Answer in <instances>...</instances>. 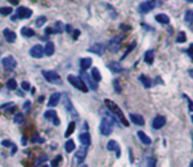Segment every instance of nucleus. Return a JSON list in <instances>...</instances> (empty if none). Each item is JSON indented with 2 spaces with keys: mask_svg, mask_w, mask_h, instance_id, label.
Listing matches in <instances>:
<instances>
[{
  "mask_svg": "<svg viewBox=\"0 0 193 167\" xmlns=\"http://www.w3.org/2000/svg\"><path fill=\"white\" fill-rule=\"evenodd\" d=\"M156 6V3H155V0H147V2H143L139 4V12L141 13H148V12H151L152 9L155 8Z\"/></svg>",
  "mask_w": 193,
  "mask_h": 167,
  "instance_id": "nucleus-5",
  "label": "nucleus"
},
{
  "mask_svg": "<svg viewBox=\"0 0 193 167\" xmlns=\"http://www.w3.org/2000/svg\"><path fill=\"white\" fill-rule=\"evenodd\" d=\"M42 75L45 76V79L50 83H55V84H60V76L58 75V72L55 71H42Z\"/></svg>",
  "mask_w": 193,
  "mask_h": 167,
  "instance_id": "nucleus-4",
  "label": "nucleus"
},
{
  "mask_svg": "<svg viewBox=\"0 0 193 167\" xmlns=\"http://www.w3.org/2000/svg\"><path fill=\"white\" fill-rule=\"evenodd\" d=\"M7 88L9 90V91L17 88V83H16V80L13 78L12 79H8V80H7Z\"/></svg>",
  "mask_w": 193,
  "mask_h": 167,
  "instance_id": "nucleus-33",
  "label": "nucleus"
},
{
  "mask_svg": "<svg viewBox=\"0 0 193 167\" xmlns=\"http://www.w3.org/2000/svg\"><path fill=\"white\" fill-rule=\"evenodd\" d=\"M64 149H66L67 153H72L74 150H75V142H74L72 139H68V141L64 143Z\"/></svg>",
  "mask_w": 193,
  "mask_h": 167,
  "instance_id": "nucleus-28",
  "label": "nucleus"
},
{
  "mask_svg": "<svg viewBox=\"0 0 193 167\" xmlns=\"http://www.w3.org/2000/svg\"><path fill=\"white\" fill-rule=\"evenodd\" d=\"M191 167H193V162H192V163H191Z\"/></svg>",
  "mask_w": 193,
  "mask_h": 167,
  "instance_id": "nucleus-56",
  "label": "nucleus"
},
{
  "mask_svg": "<svg viewBox=\"0 0 193 167\" xmlns=\"http://www.w3.org/2000/svg\"><path fill=\"white\" fill-rule=\"evenodd\" d=\"M92 65V59L91 58H82L80 59V69L82 71H86L87 69H89Z\"/></svg>",
  "mask_w": 193,
  "mask_h": 167,
  "instance_id": "nucleus-23",
  "label": "nucleus"
},
{
  "mask_svg": "<svg viewBox=\"0 0 193 167\" xmlns=\"http://www.w3.org/2000/svg\"><path fill=\"white\" fill-rule=\"evenodd\" d=\"M184 20H185L188 24L193 23V11L192 9H188L185 13H184Z\"/></svg>",
  "mask_w": 193,
  "mask_h": 167,
  "instance_id": "nucleus-32",
  "label": "nucleus"
},
{
  "mask_svg": "<svg viewBox=\"0 0 193 167\" xmlns=\"http://www.w3.org/2000/svg\"><path fill=\"white\" fill-rule=\"evenodd\" d=\"M113 87H115V91L117 92V94H120V92L122 91L121 86H120V80H118V79H115V80H113Z\"/></svg>",
  "mask_w": 193,
  "mask_h": 167,
  "instance_id": "nucleus-39",
  "label": "nucleus"
},
{
  "mask_svg": "<svg viewBox=\"0 0 193 167\" xmlns=\"http://www.w3.org/2000/svg\"><path fill=\"white\" fill-rule=\"evenodd\" d=\"M185 2H188V3H193V0H185Z\"/></svg>",
  "mask_w": 193,
  "mask_h": 167,
  "instance_id": "nucleus-53",
  "label": "nucleus"
},
{
  "mask_svg": "<svg viewBox=\"0 0 193 167\" xmlns=\"http://www.w3.org/2000/svg\"><path fill=\"white\" fill-rule=\"evenodd\" d=\"M46 161H47V157H46V155H41V157H39V159L37 161L36 165H37V166H41L42 163H45Z\"/></svg>",
  "mask_w": 193,
  "mask_h": 167,
  "instance_id": "nucleus-41",
  "label": "nucleus"
},
{
  "mask_svg": "<svg viewBox=\"0 0 193 167\" xmlns=\"http://www.w3.org/2000/svg\"><path fill=\"white\" fill-rule=\"evenodd\" d=\"M30 55L33 58H42L43 57V47L41 45H34L32 49H30Z\"/></svg>",
  "mask_w": 193,
  "mask_h": 167,
  "instance_id": "nucleus-10",
  "label": "nucleus"
},
{
  "mask_svg": "<svg viewBox=\"0 0 193 167\" xmlns=\"http://www.w3.org/2000/svg\"><path fill=\"white\" fill-rule=\"evenodd\" d=\"M47 19L45 16H39L38 19L36 20V26H38V28H41V26H43V24H46Z\"/></svg>",
  "mask_w": 193,
  "mask_h": 167,
  "instance_id": "nucleus-35",
  "label": "nucleus"
},
{
  "mask_svg": "<svg viewBox=\"0 0 193 167\" xmlns=\"http://www.w3.org/2000/svg\"><path fill=\"white\" fill-rule=\"evenodd\" d=\"M82 80L83 82H84L86 83V86L87 87H88V88H91L92 91H96V90H97L99 88V86H97V83H96L95 80H93V79H92L89 75H88V74H87V72H84V71H83L82 72Z\"/></svg>",
  "mask_w": 193,
  "mask_h": 167,
  "instance_id": "nucleus-3",
  "label": "nucleus"
},
{
  "mask_svg": "<svg viewBox=\"0 0 193 167\" xmlns=\"http://www.w3.org/2000/svg\"><path fill=\"white\" fill-rule=\"evenodd\" d=\"M2 145L5 146V147H12L15 143H13L12 141H9V139H4V141H2Z\"/></svg>",
  "mask_w": 193,
  "mask_h": 167,
  "instance_id": "nucleus-42",
  "label": "nucleus"
},
{
  "mask_svg": "<svg viewBox=\"0 0 193 167\" xmlns=\"http://www.w3.org/2000/svg\"><path fill=\"white\" fill-rule=\"evenodd\" d=\"M21 36H24V37H33L34 36V30L32 28H28V26H23V28H21Z\"/></svg>",
  "mask_w": 193,
  "mask_h": 167,
  "instance_id": "nucleus-26",
  "label": "nucleus"
},
{
  "mask_svg": "<svg viewBox=\"0 0 193 167\" xmlns=\"http://www.w3.org/2000/svg\"><path fill=\"white\" fill-rule=\"evenodd\" d=\"M130 121L133 122L134 125H138V126L144 125V118L141 115H137V113H131V115H130Z\"/></svg>",
  "mask_w": 193,
  "mask_h": 167,
  "instance_id": "nucleus-14",
  "label": "nucleus"
},
{
  "mask_svg": "<svg viewBox=\"0 0 193 167\" xmlns=\"http://www.w3.org/2000/svg\"><path fill=\"white\" fill-rule=\"evenodd\" d=\"M12 6H19V0H8Z\"/></svg>",
  "mask_w": 193,
  "mask_h": 167,
  "instance_id": "nucleus-48",
  "label": "nucleus"
},
{
  "mask_svg": "<svg viewBox=\"0 0 193 167\" xmlns=\"http://www.w3.org/2000/svg\"><path fill=\"white\" fill-rule=\"evenodd\" d=\"M75 128H76V124L75 122H70L68 124V128H67V130H66V133H64V137H70L72 133H74V130H75Z\"/></svg>",
  "mask_w": 193,
  "mask_h": 167,
  "instance_id": "nucleus-31",
  "label": "nucleus"
},
{
  "mask_svg": "<svg viewBox=\"0 0 193 167\" xmlns=\"http://www.w3.org/2000/svg\"><path fill=\"white\" fill-rule=\"evenodd\" d=\"M59 99H60V94H59V92H54V94L50 96L47 105H49V107H55V105L59 103Z\"/></svg>",
  "mask_w": 193,
  "mask_h": 167,
  "instance_id": "nucleus-18",
  "label": "nucleus"
},
{
  "mask_svg": "<svg viewBox=\"0 0 193 167\" xmlns=\"http://www.w3.org/2000/svg\"><path fill=\"white\" fill-rule=\"evenodd\" d=\"M63 103H64V108L67 109L68 112H71L72 116H76V111L74 109L72 104H71V100H70V98H68V95H64L63 96Z\"/></svg>",
  "mask_w": 193,
  "mask_h": 167,
  "instance_id": "nucleus-15",
  "label": "nucleus"
},
{
  "mask_svg": "<svg viewBox=\"0 0 193 167\" xmlns=\"http://www.w3.org/2000/svg\"><path fill=\"white\" fill-rule=\"evenodd\" d=\"M29 105H30V102L28 100V102H25V104H24V109H28V108H29Z\"/></svg>",
  "mask_w": 193,
  "mask_h": 167,
  "instance_id": "nucleus-50",
  "label": "nucleus"
},
{
  "mask_svg": "<svg viewBox=\"0 0 193 167\" xmlns=\"http://www.w3.org/2000/svg\"><path fill=\"white\" fill-rule=\"evenodd\" d=\"M16 16H17V19H29V17L32 16V11L26 7H20L19 9H17Z\"/></svg>",
  "mask_w": 193,
  "mask_h": 167,
  "instance_id": "nucleus-9",
  "label": "nucleus"
},
{
  "mask_svg": "<svg viewBox=\"0 0 193 167\" xmlns=\"http://www.w3.org/2000/svg\"><path fill=\"white\" fill-rule=\"evenodd\" d=\"M144 62L147 65H152V62H154V50H147L144 53Z\"/></svg>",
  "mask_w": 193,
  "mask_h": 167,
  "instance_id": "nucleus-24",
  "label": "nucleus"
},
{
  "mask_svg": "<svg viewBox=\"0 0 193 167\" xmlns=\"http://www.w3.org/2000/svg\"><path fill=\"white\" fill-rule=\"evenodd\" d=\"M82 167H88V166H87V165H83V166H82Z\"/></svg>",
  "mask_w": 193,
  "mask_h": 167,
  "instance_id": "nucleus-55",
  "label": "nucleus"
},
{
  "mask_svg": "<svg viewBox=\"0 0 193 167\" xmlns=\"http://www.w3.org/2000/svg\"><path fill=\"white\" fill-rule=\"evenodd\" d=\"M105 46L104 43H95L93 46H91L89 49H88V51H91V53H95V54H97V55H103V53L105 51Z\"/></svg>",
  "mask_w": 193,
  "mask_h": 167,
  "instance_id": "nucleus-12",
  "label": "nucleus"
},
{
  "mask_svg": "<svg viewBox=\"0 0 193 167\" xmlns=\"http://www.w3.org/2000/svg\"><path fill=\"white\" fill-rule=\"evenodd\" d=\"M139 80L142 82V84L146 87V88H150V87L152 86V82H151V79H148L147 76H144V75H141L139 76Z\"/></svg>",
  "mask_w": 193,
  "mask_h": 167,
  "instance_id": "nucleus-29",
  "label": "nucleus"
},
{
  "mask_svg": "<svg viewBox=\"0 0 193 167\" xmlns=\"http://www.w3.org/2000/svg\"><path fill=\"white\" fill-rule=\"evenodd\" d=\"M53 33H54L53 28H47V29H46V34H53Z\"/></svg>",
  "mask_w": 193,
  "mask_h": 167,
  "instance_id": "nucleus-49",
  "label": "nucleus"
},
{
  "mask_svg": "<svg viewBox=\"0 0 193 167\" xmlns=\"http://www.w3.org/2000/svg\"><path fill=\"white\" fill-rule=\"evenodd\" d=\"M38 167H47L46 165H41V166H38Z\"/></svg>",
  "mask_w": 193,
  "mask_h": 167,
  "instance_id": "nucleus-54",
  "label": "nucleus"
},
{
  "mask_svg": "<svg viewBox=\"0 0 193 167\" xmlns=\"http://www.w3.org/2000/svg\"><path fill=\"white\" fill-rule=\"evenodd\" d=\"M79 141L82 142V145L83 146H87L88 147L89 145H91V135H89V133H80L79 134Z\"/></svg>",
  "mask_w": 193,
  "mask_h": 167,
  "instance_id": "nucleus-16",
  "label": "nucleus"
},
{
  "mask_svg": "<svg viewBox=\"0 0 193 167\" xmlns=\"http://www.w3.org/2000/svg\"><path fill=\"white\" fill-rule=\"evenodd\" d=\"M3 34H4V37H5V39H7L8 42H15L16 41V33L12 32V30L4 29L3 30Z\"/></svg>",
  "mask_w": 193,
  "mask_h": 167,
  "instance_id": "nucleus-19",
  "label": "nucleus"
},
{
  "mask_svg": "<svg viewBox=\"0 0 193 167\" xmlns=\"http://www.w3.org/2000/svg\"><path fill=\"white\" fill-rule=\"evenodd\" d=\"M45 118H46V120H50L54 125H59V122H60L55 111H47V112H45Z\"/></svg>",
  "mask_w": 193,
  "mask_h": 167,
  "instance_id": "nucleus-11",
  "label": "nucleus"
},
{
  "mask_svg": "<svg viewBox=\"0 0 193 167\" xmlns=\"http://www.w3.org/2000/svg\"><path fill=\"white\" fill-rule=\"evenodd\" d=\"M13 121H15L16 125H23L24 124V115L23 113H16L15 117H13Z\"/></svg>",
  "mask_w": 193,
  "mask_h": 167,
  "instance_id": "nucleus-30",
  "label": "nucleus"
},
{
  "mask_svg": "<svg viewBox=\"0 0 193 167\" xmlns=\"http://www.w3.org/2000/svg\"><path fill=\"white\" fill-rule=\"evenodd\" d=\"M134 47H135V42H133V43H131V45H130V47H129V49H128V50H126V53H125V55H122V58H125V57H126V55H128V54H129V53H130L131 50H133V49H134Z\"/></svg>",
  "mask_w": 193,
  "mask_h": 167,
  "instance_id": "nucleus-44",
  "label": "nucleus"
},
{
  "mask_svg": "<svg viewBox=\"0 0 193 167\" xmlns=\"http://www.w3.org/2000/svg\"><path fill=\"white\" fill-rule=\"evenodd\" d=\"M105 104H107V107H108V109L112 112V115L115 116L116 118H118L122 124H124V126H129V122L126 121V118H125V116H124V113H122V111L120 109V107L115 103V102H112V100H109V99H105V102H104Z\"/></svg>",
  "mask_w": 193,
  "mask_h": 167,
  "instance_id": "nucleus-1",
  "label": "nucleus"
},
{
  "mask_svg": "<svg viewBox=\"0 0 193 167\" xmlns=\"http://www.w3.org/2000/svg\"><path fill=\"white\" fill-rule=\"evenodd\" d=\"M107 149H108L109 151H115V153H116V157H117V158L121 155V150H120V146H118V143H117L116 141H113V139H112V141H109V142H108V145H107Z\"/></svg>",
  "mask_w": 193,
  "mask_h": 167,
  "instance_id": "nucleus-13",
  "label": "nucleus"
},
{
  "mask_svg": "<svg viewBox=\"0 0 193 167\" xmlns=\"http://www.w3.org/2000/svg\"><path fill=\"white\" fill-rule=\"evenodd\" d=\"M12 7H3L0 8V15L2 16H8V15H12Z\"/></svg>",
  "mask_w": 193,
  "mask_h": 167,
  "instance_id": "nucleus-34",
  "label": "nucleus"
},
{
  "mask_svg": "<svg viewBox=\"0 0 193 167\" xmlns=\"http://www.w3.org/2000/svg\"><path fill=\"white\" fill-rule=\"evenodd\" d=\"M188 55H189L191 58L193 59V43H192V45L189 46V49H188Z\"/></svg>",
  "mask_w": 193,
  "mask_h": 167,
  "instance_id": "nucleus-46",
  "label": "nucleus"
},
{
  "mask_svg": "<svg viewBox=\"0 0 193 167\" xmlns=\"http://www.w3.org/2000/svg\"><path fill=\"white\" fill-rule=\"evenodd\" d=\"M60 162H62V155H56L54 159L51 161V167H59Z\"/></svg>",
  "mask_w": 193,
  "mask_h": 167,
  "instance_id": "nucleus-36",
  "label": "nucleus"
},
{
  "mask_svg": "<svg viewBox=\"0 0 193 167\" xmlns=\"http://www.w3.org/2000/svg\"><path fill=\"white\" fill-rule=\"evenodd\" d=\"M192 122H193V115H192Z\"/></svg>",
  "mask_w": 193,
  "mask_h": 167,
  "instance_id": "nucleus-57",
  "label": "nucleus"
},
{
  "mask_svg": "<svg viewBox=\"0 0 193 167\" xmlns=\"http://www.w3.org/2000/svg\"><path fill=\"white\" fill-rule=\"evenodd\" d=\"M2 65L7 70H13L17 66V62H16V59L13 58L12 55H8V57H4V58L2 59Z\"/></svg>",
  "mask_w": 193,
  "mask_h": 167,
  "instance_id": "nucleus-6",
  "label": "nucleus"
},
{
  "mask_svg": "<svg viewBox=\"0 0 193 167\" xmlns=\"http://www.w3.org/2000/svg\"><path fill=\"white\" fill-rule=\"evenodd\" d=\"M53 29H54V33H62V32H63V25H62V23H59V21H58V23H55V26H54Z\"/></svg>",
  "mask_w": 193,
  "mask_h": 167,
  "instance_id": "nucleus-38",
  "label": "nucleus"
},
{
  "mask_svg": "<svg viewBox=\"0 0 193 167\" xmlns=\"http://www.w3.org/2000/svg\"><path fill=\"white\" fill-rule=\"evenodd\" d=\"M189 75H191L192 79H193V70H189Z\"/></svg>",
  "mask_w": 193,
  "mask_h": 167,
  "instance_id": "nucleus-52",
  "label": "nucleus"
},
{
  "mask_svg": "<svg viewBox=\"0 0 193 167\" xmlns=\"http://www.w3.org/2000/svg\"><path fill=\"white\" fill-rule=\"evenodd\" d=\"M21 88H23L24 91H28V90H30V84L28 82H23L21 83Z\"/></svg>",
  "mask_w": 193,
  "mask_h": 167,
  "instance_id": "nucleus-43",
  "label": "nucleus"
},
{
  "mask_svg": "<svg viewBox=\"0 0 193 167\" xmlns=\"http://www.w3.org/2000/svg\"><path fill=\"white\" fill-rule=\"evenodd\" d=\"M54 51H55V47H54V43L53 42H47L46 45H45V49H43V54H46V55H53L54 54Z\"/></svg>",
  "mask_w": 193,
  "mask_h": 167,
  "instance_id": "nucleus-21",
  "label": "nucleus"
},
{
  "mask_svg": "<svg viewBox=\"0 0 193 167\" xmlns=\"http://www.w3.org/2000/svg\"><path fill=\"white\" fill-rule=\"evenodd\" d=\"M147 167H156V161H155V158H152L150 157L147 159Z\"/></svg>",
  "mask_w": 193,
  "mask_h": 167,
  "instance_id": "nucleus-40",
  "label": "nucleus"
},
{
  "mask_svg": "<svg viewBox=\"0 0 193 167\" xmlns=\"http://www.w3.org/2000/svg\"><path fill=\"white\" fill-rule=\"evenodd\" d=\"M91 78L93 79V80L97 83V82H100L101 80V74H100V71L96 67H93L92 69V71H91Z\"/></svg>",
  "mask_w": 193,
  "mask_h": 167,
  "instance_id": "nucleus-27",
  "label": "nucleus"
},
{
  "mask_svg": "<svg viewBox=\"0 0 193 167\" xmlns=\"http://www.w3.org/2000/svg\"><path fill=\"white\" fill-rule=\"evenodd\" d=\"M76 161L79 162V163H82L83 161L86 159V157H87V146H82L79 150L76 151Z\"/></svg>",
  "mask_w": 193,
  "mask_h": 167,
  "instance_id": "nucleus-17",
  "label": "nucleus"
},
{
  "mask_svg": "<svg viewBox=\"0 0 193 167\" xmlns=\"http://www.w3.org/2000/svg\"><path fill=\"white\" fill-rule=\"evenodd\" d=\"M108 69L111 70L112 72H121L122 70H124V69H122V66L118 63V62H115V61H113V62H109V63H108Z\"/></svg>",
  "mask_w": 193,
  "mask_h": 167,
  "instance_id": "nucleus-20",
  "label": "nucleus"
},
{
  "mask_svg": "<svg viewBox=\"0 0 193 167\" xmlns=\"http://www.w3.org/2000/svg\"><path fill=\"white\" fill-rule=\"evenodd\" d=\"M43 141H45V139H42L41 137H38V135H36V137H33V138H32V142H39V143H43Z\"/></svg>",
  "mask_w": 193,
  "mask_h": 167,
  "instance_id": "nucleus-45",
  "label": "nucleus"
},
{
  "mask_svg": "<svg viewBox=\"0 0 193 167\" xmlns=\"http://www.w3.org/2000/svg\"><path fill=\"white\" fill-rule=\"evenodd\" d=\"M155 20L158 21V23H160V24H169V17L167 15H164V13H159V15H156L155 16Z\"/></svg>",
  "mask_w": 193,
  "mask_h": 167,
  "instance_id": "nucleus-22",
  "label": "nucleus"
},
{
  "mask_svg": "<svg viewBox=\"0 0 193 167\" xmlns=\"http://www.w3.org/2000/svg\"><path fill=\"white\" fill-rule=\"evenodd\" d=\"M121 37L120 36H117L115 38H112L111 41H109L108 43V47H109V50H111L112 53H117L118 49H120V46H121Z\"/></svg>",
  "mask_w": 193,
  "mask_h": 167,
  "instance_id": "nucleus-7",
  "label": "nucleus"
},
{
  "mask_svg": "<svg viewBox=\"0 0 193 167\" xmlns=\"http://www.w3.org/2000/svg\"><path fill=\"white\" fill-rule=\"evenodd\" d=\"M185 99L188 100V102H189V111H191V112H193V102H191L188 96H185Z\"/></svg>",
  "mask_w": 193,
  "mask_h": 167,
  "instance_id": "nucleus-47",
  "label": "nucleus"
},
{
  "mask_svg": "<svg viewBox=\"0 0 193 167\" xmlns=\"http://www.w3.org/2000/svg\"><path fill=\"white\" fill-rule=\"evenodd\" d=\"M138 138L141 139V142L144 143V145H150L151 143V138L148 137L146 133H143V132H138Z\"/></svg>",
  "mask_w": 193,
  "mask_h": 167,
  "instance_id": "nucleus-25",
  "label": "nucleus"
},
{
  "mask_svg": "<svg viewBox=\"0 0 193 167\" xmlns=\"http://www.w3.org/2000/svg\"><path fill=\"white\" fill-rule=\"evenodd\" d=\"M185 39H187V34L184 33V32H179L176 41H177L179 43H183V42H185Z\"/></svg>",
  "mask_w": 193,
  "mask_h": 167,
  "instance_id": "nucleus-37",
  "label": "nucleus"
},
{
  "mask_svg": "<svg viewBox=\"0 0 193 167\" xmlns=\"http://www.w3.org/2000/svg\"><path fill=\"white\" fill-rule=\"evenodd\" d=\"M164 125H166V117L164 116L158 115L154 117V120H152V128L154 129H162Z\"/></svg>",
  "mask_w": 193,
  "mask_h": 167,
  "instance_id": "nucleus-8",
  "label": "nucleus"
},
{
  "mask_svg": "<svg viewBox=\"0 0 193 167\" xmlns=\"http://www.w3.org/2000/svg\"><path fill=\"white\" fill-rule=\"evenodd\" d=\"M66 29H67V30H66V32H71V26H70V25H67V26H66Z\"/></svg>",
  "mask_w": 193,
  "mask_h": 167,
  "instance_id": "nucleus-51",
  "label": "nucleus"
},
{
  "mask_svg": "<svg viewBox=\"0 0 193 167\" xmlns=\"http://www.w3.org/2000/svg\"><path fill=\"white\" fill-rule=\"evenodd\" d=\"M68 82L71 83V84L75 87V88H78L79 91L82 92H88V87L86 86V83L82 80V78L79 76H75V75H68Z\"/></svg>",
  "mask_w": 193,
  "mask_h": 167,
  "instance_id": "nucleus-2",
  "label": "nucleus"
}]
</instances>
